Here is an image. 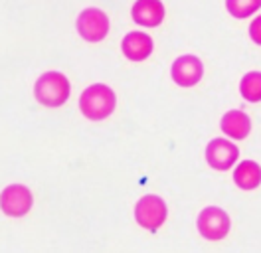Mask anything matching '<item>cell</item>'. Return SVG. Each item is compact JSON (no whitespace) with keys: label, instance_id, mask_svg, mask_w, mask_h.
<instances>
[{"label":"cell","instance_id":"1","mask_svg":"<svg viewBox=\"0 0 261 253\" xmlns=\"http://www.w3.org/2000/svg\"><path fill=\"white\" fill-rule=\"evenodd\" d=\"M117 107V97L111 87L105 83L89 85L80 97V111L89 121H103L107 119Z\"/></svg>","mask_w":261,"mask_h":253},{"label":"cell","instance_id":"2","mask_svg":"<svg viewBox=\"0 0 261 253\" xmlns=\"http://www.w3.org/2000/svg\"><path fill=\"white\" fill-rule=\"evenodd\" d=\"M69 81L60 71H48L40 75L34 85V97L44 107H62L69 99Z\"/></svg>","mask_w":261,"mask_h":253},{"label":"cell","instance_id":"3","mask_svg":"<svg viewBox=\"0 0 261 253\" xmlns=\"http://www.w3.org/2000/svg\"><path fill=\"white\" fill-rule=\"evenodd\" d=\"M166 216H168V210H166L164 200L154 194L143 196L135 206V220L141 227H145L148 232H156L166 221Z\"/></svg>","mask_w":261,"mask_h":253},{"label":"cell","instance_id":"4","mask_svg":"<svg viewBox=\"0 0 261 253\" xmlns=\"http://www.w3.org/2000/svg\"><path fill=\"white\" fill-rule=\"evenodd\" d=\"M34 204L32 190L24 184H10L0 192V210L8 218H22L26 216Z\"/></svg>","mask_w":261,"mask_h":253},{"label":"cell","instance_id":"5","mask_svg":"<svg viewBox=\"0 0 261 253\" xmlns=\"http://www.w3.org/2000/svg\"><path fill=\"white\" fill-rule=\"evenodd\" d=\"M198 232L208 241H220L229 234V216L218 206H208L198 216Z\"/></svg>","mask_w":261,"mask_h":253},{"label":"cell","instance_id":"6","mask_svg":"<svg viewBox=\"0 0 261 253\" xmlns=\"http://www.w3.org/2000/svg\"><path fill=\"white\" fill-rule=\"evenodd\" d=\"M77 32L85 42H101L109 34V18L99 8H85L77 18Z\"/></svg>","mask_w":261,"mask_h":253},{"label":"cell","instance_id":"7","mask_svg":"<svg viewBox=\"0 0 261 253\" xmlns=\"http://www.w3.org/2000/svg\"><path fill=\"white\" fill-rule=\"evenodd\" d=\"M170 73L178 87H194L204 75V65L198 56L186 54V56H180L178 60H174Z\"/></svg>","mask_w":261,"mask_h":253},{"label":"cell","instance_id":"8","mask_svg":"<svg viewBox=\"0 0 261 253\" xmlns=\"http://www.w3.org/2000/svg\"><path fill=\"white\" fill-rule=\"evenodd\" d=\"M240 158V148L228 139H214L206 146V160L214 170H229Z\"/></svg>","mask_w":261,"mask_h":253},{"label":"cell","instance_id":"9","mask_svg":"<svg viewBox=\"0 0 261 253\" xmlns=\"http://www.w3.org/2000/svg\"><path fill=\"white\" fill-rule=\"evenodd\" d=\"M130 16L137 24L145 28H154L163 24L164 20V4L161 0H137L133 4Z\"/></svg>","mask_w":261,"mask_h":253},{"label":"cell","instance_id":"10","mask_svg":"<svg viewBox=\"0 0 261 253\" xmlns=\"http://www.w3.org/2000/svg\"><path fill=\"white\" fill-rule=\"evenodd\" d=\"M152 38L145 32H129L123 38L121 49L130 62H145L148 56L152 54Z\"/></svg>","mask_w":261,"mask_h":253},{"label":"cell","instance_id":"11","mask_svg":"<svg viewBox=\"0 0 261 253\" xmlns=\"http://www.w3.org/2000/svg\"><path fill=\"white\" fill-rule=\"evenodd\" d=\"M222 131L236 141H244L245 137L251 133V121L244 111L231 109L222 117Z\"/></svg>","mask_w":261,"mask_h":253},{"label":"cell","instance_id":"12","mask_svg":"<svg viewBox=\"0 0 261 253\" xmlns=\"http://www.w3.org/2000/svg\"><path fill=\"white\" fill-rule=\"evenodd\" d=\"M233 182L242 190H255L261 184V166L253 160H242L233 170Z\"/></svg>","mask_w":261,"mask_h":253},{"label":"cell","instance_id":"13","mask_svg":"<svg viewBox=\"0 0 261 253\" xmlns=\"http://www.w3.org/2000/svg\"><path fill=\"white\" fill-rule=\"evenodd\" d=\"M240 93L249 103L261 101V71H247L240 81Z\"/></svg>","mask_w":261,"mask_h":253},{"label":"cell","instance_id":"14","mask_svg":"<svg viewBox=\"0 0 261 253\" xmlns=\"http://www.w3.org/2000/svg\"><path fill=\"white\" fill-rule=\"evenodd\" d=\"M226 8L233 18H249L261 8V0H226Z\"/></svg>","mask_w":261,"mask_h":253},{"label":"cell","instance_id":"15","mask_svg":"<svg viewBox=\"0 0 261 253\" xmlns=\"http://www.w3.org/2000/svg\"><path fill=\"white\" fill-rule=\"evenodd\" d=\"M249 38H251L257 46H261V14L249 24Z\"/></svg>","mask_w":261,"mask_h":253}]
</instances>
